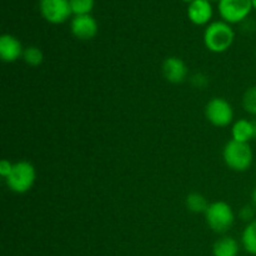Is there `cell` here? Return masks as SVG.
Masks as SVG:
<instances>
[{
    "label": "cell",
    "instance_id": "cell-1",
    "mask_svg": "<svg viewBox=\"0 0 256 256\" xmlns=\"http://www.w3.org/2000/svg\"><path fill=\"white\" fill-rule=\"evenodd\" d=\"M235 39V32L232 25L224 20L212 22L204 32V44L212 52H224L230 49Z\"/></svg>",
    "mask_w": 256,
    "mask_h": 256
},
{
    "label": "cell",
    "instance_id": "cell-2",
    "mask_svg": "<svg viewBox=\"0 0 256 256\" xmlns=\"http://www.w3.org/2000/svg\"><path fill=\"white\" fill-rule=\"evenodd\" d=\"M222 158L228 168L234 172H246L254 160L252 149L249 144L230 140L222 150Z\"/></svg>",
    "mask_w": 256,
    "mask_h": 256
},
{
    "label": "cell",
    "instance_id": "cell-3",
    "mask_svg": "<svg viewBox=\"0 0 256 256\" xmlns=\"http://www.w3.org/2000/svg\"><path fill=\"white\" fill-rule=\"evenodd\" d=\"M205 219L212 232L225 234L232 228L235 215L232 208L225 202H214L209 204L205 212Z\"/></svg>",
    "mask_w": 256,
    "mask_h": 256
},
{
    "label": "cell",
    "instance_id": "cell-4",
    "mask_svg": "<svg viewBox=\"0 0 256 256\" xmlns=\"http://www.w3.org/2000/svg\"><path fill=\"white\" fill-rule=\"evenodd\" d=\"M35 179H36V172H35L34 165L30 164L29 162L22 160V162H15L12 172L5 179V182L12 192L25 194L32 189Z\"/></svg>",
    "mask_w": 256,
    "mask_h": 256
},
{
    "label": "cell",
    "instance_id": "cell-5",
    "mask_svg": "<svg viewBox=\"0 0 256 256\" xmlns=\"http://www.w3.org/2000/svg\"><path fill=\"white\" fill-rule=\"evenodd\" d=\"M252 9V0H220L218 4L220 16L228 24L244 22Z\"/></svg>",
    "mask_w": 256,
    "mask_h": 256
},
{
    "label": "cell",
    "instance_id": "cell-6",
    "mask_svg": "<svg viewBox=\"0 0 256 256\" xmlns=\"http://www.w3.org/2000/svg\"><path fill=\"white\" fill-rule=\"evenodd\" d=\"M205 116L214 126L225 128L234 120V110L224 98H212L205 106Z\"/></svg>",
    "mask_w": 256,
    "mask_h": 256
},
{
    "label": "cell",
    "instance_id": "cell-7",
    "mask_svg": "<svg viewBox=\"0 0 256 256\" xmlns=\"http://www.w3.org/2000/svg\"><path fill=\"white\" fill-rule=\"evenodd\" d=\"M39 9L50 24H62L72 14L69 0H40Z\"/></svg>",
    "mask_w": 256,
    "mask_h": 256
},
{
    "label": "cell",
    "instance_id": "cell-8",
    "mask_svg": "<svg viewBox=\"0 0 256 256\" xmlns=\"http://www.w3.org/2000/svg\"><path fill=\"white\" fill-rule=\"evenodd\" d=\"M70 30L72 35L80 40H90L96 36L98 22L90 14L75 15L70 22Z\"/></svg>",
    "mask_w": 256,
    "mask_h": 256
},
{
    "label": "cell",
    "instance_id": "cell-9",
    "mask_svg": "<svg viewBox=\"0 0 256 256\" xmlns=\"http://www.w3.org/2000/svg\"><path fill=\"white\" fill-rule=\"evenodd\" d=\"M162 74L172 84H180L188 76V66L184 60L178 56H169L162 62Z\"/></svg>",
    "mask_w": 256,
    "mask_h": 256
},
{
    "label": "cell",
    "instance_id": "cell-10",
    "mask_svg": "<svg viewBox=\"0 0 256 256\" xmlns=\"http://www.w3.org/2000/svg\"><path fill=\"white\" fill-rule=\"evenodd\" d=\"M24 49L19 39L10 34L0 36V56L4 62H14L22 56Z\"/></svg>",
    "mask_w": 256,
    "mask_h": 256
},
{
    "label": "cell",
    "instance_id": "cell-11",
    "mask_svg": "<svg viewBox=\"0 0 256 256\" xmlns=\"http://www.w3.org/2000/svg\"><path fill=\"white\" fill-rule=\"evenodd\" d=\"M188 18L195 25H205L212 18V5L209 0H194L188 6Z\"/></svg>",
    "mask_w": 256,
    "mask_h": 256
},
{
    "label": "cell",
    "instance_id": "cell-12",
    "mask_svg": "<svg viewBox=\"0 0 256 256\" xmlns=\"http://www.w3.org/2000/svg\"><path fill=\"white\" fill-rule=\"evenodd\" d=\"M232 140H235V142L249 144L250 140L255 139L252 120V122L248 119L236 120V122L232 124Z\"/></svg>",
    "mask_w": 256,
    "mask_h": 256
},
{
    "label": "cell",
    "instance_id": "cell-13",
    "mask_svg": "<svg viewBox=\"0 0 256 256\" xmlns=\"http://www.w3.org/2000/svg\"><path fill=\"white\" fill-rule=\"evenodd\" d=\"M240 252V245L232 236H222L212 245L214 256H238Z\"/></svg>",
    "mask_w": 256,
    "mask_h": 256
},
{
    "label": "cell",
    "instance_id": "cell-14",
    "mask_svg": "<svg viewBox=\"0 0 256 256\" xmlns=\"http://www.w3.org/2000/svg\"><path fill=\"white\" fill-rule=\"evenodd\" d=\"M242 245L246 252L256 256V219L248 222L242 234Z\"/></svg>",
    "mask_w": 256,
    "mask_h": 256
},
{
    "label": "cell",
    "instance_id": "cell-15",
    "mask_svg": "<svg viewBox=\"0 0 256 256\" xmlns=\"http://www.w3.org/2000/svg\"><path fill=\"white\" fill-rule=\"evenodd\" d=\"M208 206H209V204H208L205 196H202L199 192H192L186 196V208L192 212H195V214L204 212L205 214Z\"/></svg>",
    "mask_w": 256,
    "mask_h": 256
},
{
    "label": "cell",
    "instance_id": "cell-16",
    "mask_svg": "<svg viewBox=\"0 0 256 256\" xmlns=\"http://www.w3.org/2000/svg\"><path fill=\"white\" fill-rule=\"evenodd\" d=\"M22 59L30 66H39L44 60V54L38 46H28L24 49Z\"/></svg>",
    "mask_w": 256,
    "mask_h": 256
},
{
    "label": "cell",
    "instance_id": "cell-17",
    "mask_svg": "<svg viewBox=\"0 0 256 256\" xmlns=\"http://www.w3.org/2000/svg\"><path fill=\"white\" fill-rule=\"evenodd\" d=\"M70 8L74 15L90 14L94 8V0H69Z\"/></svg>",
    "mask_w": 256,
    "mask_h": 256
},
{
    "label": "cell",
    "instance_id": "cell-18",
    "mask_svg": "<svg viewBox=\"0 0 256 256\" xmlns=\"http://www.w3.org/2000/svg\"><path fill=\"white\" fill-rule=\"evenodd\" d=\"M242 106L249 114L256 116V85L249 88L242 96Z\"/></svg>",
    "mask_w": 256,
    "mask_h": 256
},
{
    "label": "cell",
    "instance_id": "cell-19",
    "mask_svg": "<svg viewBox=\"0 0 256 256\" xmlns=\"http://www.w3.org/2000/svg\"><path fill=\"white\" fill-rule=\"evenodd\" d=\"M255 210L256 209L254 208V205H245V206H242V209H240L239 216L242 218V220H244V222H252V220L256 219Z\"/></svg>",
    "mask_w": 256,
    "mask_h": 256
},
{
    "label": "cell",
    "instance_id": "cell-20",
    "mask_svg": "<svg viewBox=\"0 0 256 256\" xmlns=\"http://www.w3.org/2000/svg\"><path fill=\"white\" fill-rule=\"evenodd\" d=\"M12 166H14V164H12L9 160H2V162H0V175H2L4 179H6L10 175V172H12Z\"/></svg>",
    "mask_w": 256,
    "mask_h": 256
},
{
    "label": "cell",
    "instance_id": "cell-21",
    "mask_svg": "<svg viewBox=\"0 0 256 256\" xmlns=\"http://www.w3.org/2000/svg\"><path fill=\"white\" fill-rule=\"evenodd\" d=\"M192 82L196 88H204V86H206L208 82H209V80H208V78L205 76L204 74H200V72H198V74H195L194 76H192Z\"/></svg>",
    "mask_w": 256,
    "mask_h": 256
},
{
    "label": "cell",
    "instance_id": "cell-22",
    "mask_svg": "<svg viewBox=\"0 0 256 256\" xmlns=\"http://www.w3.org/2000/svg\"><path fill=\"white\" fill-rule=\"evenodd\" d=\"M252 205H254V208L256 209V188L254 189V192H252Z\"/></svg>",
    "mask_w": 256,
    "mask_h": 256
},
{
    "label": "cell",
    "instance_id": "cell-23",
    "mask_svg": "<svg viewBox=\"0 0 256 256\" xmlns=\"http://www.w3.org/2000/svg\"><path fill=\"white\" fill-rule=\"evenodd\" d=\"M252 125H254V135H255V139H256V119L252 120Z\"/></svg>",
    "mask_w": 256,
    "mask_h": 256
},
{
    "label": "cell",
    "instance_id": "cell-24",
    "mask_svg": "<svg viewBox=\"0 0 256 256\" xmlns=\"http://www.w3.org/2000/svg\"><path fill=\"white\" fill-rule=\"evenodd\" d=\"M252 6H254V9L256 10V0H252Z\"/></svg>",
    "mask_w": 256,
    "mask_h": 256
},
{
    "label": "cell",
    "instance_id": "cell-25",
    "mask_svg": "<svg viewBox=\"0 0 256 256\" xmlns=\"http://www.w3.org/2000/svg\"><path fill=\"white\" fill-rule=\"evenodd\" d=\"M182 2H189V4H190V2H194V0H182Z\"/></svg>",
    "mask_w": 256,
    "mask_h": 256
},
{
    "label": "cell",
    "instance_id": "cell-26",
    "mask_svg": "<svg viewBox=\"0 0 256 256\" xmlns=\"http://www.w3.org/2000/svg\"><path fill=\"white\" fill-rule=\"evenodd\" d=\"M209 2H220V0H209Z\"/></svg>",
    "mask_w": 256,
    "mask_h": 256
}]
</instances>
